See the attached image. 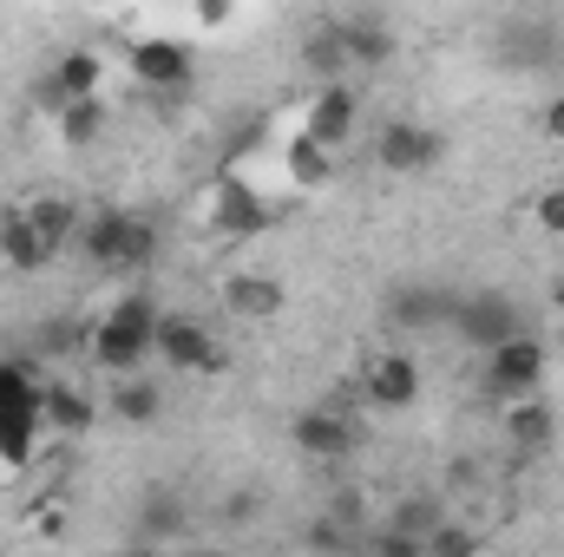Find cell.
<instances>
[{"label": "cell", "instance_id": "6da1fadb", "mask_svg": "<svg viewBox=\"0 0 564 557\" xmlns=\"http://www.w3.org/2000/svg\"><path fill=\"white\" fill-rule=\"evenodd\" d=\"M151 341H158V302H151V295H126V302H112V308L93 321L86 354H93L106 374H132L144 354H151Z\"/></svg>", "mask_w": 564, "mask_h": 557}, {"label": "cell", "instance_id": "7a4b0ae2", "mask_svg": "<svg viewBox=\"0 0 564 557\" xmlns=\"http://www.w3.org/2000/svg\"><path fill=\"white\" fill-rule=\"evenodd\" d=\"M79 250L93 270H144L158 256V223L139 210H99V217H86Z\"/></svg>", "mask_w": 564, "mask_h": 557}, {"label": "cell", "instance_id": "3957f363", "mask_svg": "<svg viewBox=\"0 0 564 557\" xmlns=\"http://www.w3.org/2000/svg\"><path fill=\"white\" fill-rule=\"evenodd\" d=\"M197 223H204L210 237H224V243H243V237L270 230V204H263V190H250L243 177H217V184H204V197H197Z\"/></svg>", "mask_w": 564, "mask_h": 557}, {"label": "cell", "instance_id": "277c9868", "mask_svg": "<svg viewBox=\"0 0 564 557\" xmlns=\"http://www.w3.org/2000/svg\"><path fill=\"white\" fill-rule=\"evenodd\" d=\"M466 348H499L506 335H519L525 328V315H519V302L506 295V288H459V302H453V321H446Z\"/></svg>", "mask_w": 564, "mask_h": 557}, {"label": "cell", "instance_id": "5b68a950", "mask_svg": "<svg viewBox=\"0 0 564 557\" xmlns=\"http://www.w3.org/2000/svg\"><path fill=\"white\" fill-rule=\"evenodd\" d=\"M545 387V341L539 335H506L499 348H486V374H479V394L486 401H512V394H532Z\"/></svg>", "mask_w": 564, "mask_h": 557}, {"label": "cell", "instance_id": "8992f818", "mask_svg": "<svg viewBox=\"0 0 564 557\" xmlns=\"http://www.w3.org/2000/svg\"><path fill=\"white\" fill-rule=\"evenodd\" d=\"M126 73L139 79L144 92H184L197 79V53L177 33H144V40L126 46Z\"/></svg>", "mask_w": 564, "mask_h": 557}, {"label": "cell", "instance_id": "52a82bcc", "mask_svg": "<svg viewBox=\"0 0 564 557\" xmlns=\"http://www.w3.org/2000/svg\"><path fill=\"white\" fill-rule=\"evenodd\" d=\"M151 354L171 361L177 374H217V368H224V348H217V335H210L197 315H158Z\"/></svg>", "mask_w": 564, "mask_h": 557}, {"label": "cell", "instance_id": "ba28073f", "mask_svg": "<svg viewBox=\"0 0 564 557\" xmlns=\"http://www.w3.org/2000/svg\"><path fill=\"white\" fill-rule=\"evenodd\" d=\"M440 151H446V139H440L433 125H421V119H388V125L375 132V164H381V171H394V177L433 171V164H440Z\"/></svg>", "mask_w": 564, "mask_h": 557}, {"label": "cell", "instance_id": "9c48e42d", "mask_svg": "<svg viewBox=\"0 0 564 557\" xmlns=\"http://www.w3.org/2000/svg\"><path fill=\"white\" fill-rule=\"evenodd\" d=\"M453 302H459V288H446V282H394L381 295V315L394 328H408V335H426V328L453 321Z\"/></svg>", "mask_w": 564, "mask_h": 557}, {"label": "cell", "instance_id": "30bf717a", "mask_svg": "<svg viewBox=\"0 0 564 557\" xmlns=\"http://www.w3.org/2000/svg\"><path fill=\"white\" fill-rule=\"evenodd\" d=\"M499 439L512 446V452H552V439H558V407L545 401V387H532V394H512V401H499Z\"/></svg>", "mask_w": 564, "mask_h": 557}, {"label": "cell", "instance_id": "8fae6325", "mask_svg": "<svg viewBox=\"0 0 564 557\" xmlns=\"http://www.w3.org/2000/svg\"><path fill=\"white\" fill-rule=\"evenodd\" d=\"M355 125H361V92H355L348 79L315 86V99H308V112H302V139L341 151V144L355 139Z\"/></svg>", "mask_w": 564, "mask_h": 557}, {"label": "cell", "instance_id": "7c38bea8", "mask_svg": "<svg viewBox=\"0 0 564 557\" xmlns=\"http://www.w3.org/2000/svg\"><path fill=\"white\" fill-rule=\"evenodd\" d=\"M295 452H308L315 466H341L348 452H355V419H348V407H328V401H315L308 414H295Z\"/></svg>", "mask_w": 564, "mask_h": 557}, {"label": "cell", "instance_id": "4fadbf2b", "mask_svg": "<svg viewBox=\"0 0 564 557\" xmlns=\"http://www.w3.org/2000/svg\"><path fill=\"white\" fill-rule=\"evenodd\" d=\"M361 401L381 407V414H408L421 401V368L401 354V348H381L368 368H361Z\"/></svg>", "mask_w": 564, "mask_h": 557}, {"label": "cell", "instance_id": "5bb4252c", "mask_svg": "<svg viewBox=\"0 0 564 557\" xmlns=\"http://www.w3.org/2000/svg\"><path fill=\"white\" fill-rule=\"evenodd\" d=\"M217 295H224V308H230L237 321H276L282 308H289V288H282V276H270V270H230Z\"/></svg>", "mask_w": 564, "mask_h": 557}, {"label": "cell", "instance_id": "9a60e30c", "mask_svg": "<svg viewBox=\"0 0 564 557\" xmlns=\"http://www.w3.org/2000/svg\"><path fill=\"white\" fill-rule=\"evenodd\" d=\"M106 86V59L93 46H73L46 79H40V106H66V99H93Z\"/></svg>", "mask_w": 564, "mask_h": 557}, {"label": "cell", "instance_id": "2e32d148", "mask_svg": "<svg viewBox=\"0 0 564 557\" xmlns=\"http://www.w3.org/2000/svg\"><path fill=\"white\" fill-rule=\"evenodd\" d=\"M53 256H59V250L40 237V223H33L20 204H13V210H0V263H7V270L33 276V270H46Z\"/></svg>", "mask_w": 564, "mask_h": 557}, {"label": "cell", "instance_id": "e0dca14e", "mask_svg": "<svg viewBox=\"0 0 564 557\" xmlns=\"http://www.w3.org/2000/svg\"><path fill=\"white\" fill-rule=\"evenodd\" d=\"M20 210L40 223V237H46L53 250L79 243V230H86V210H79V197H66V190H40V197H26Z\"/></svg>", "mask_w": 564, "mask_h": 557}, {"label": "cell", "instance_id": "ac0fdd59", "mask_svg": "<svg viewBox=\"0 0 564 557\" xmlns=\"http://www.w3.org/2000/svg\"><path fill=\"white\" fill-rule=\"evenodd\" d=\"M302 66H308V79H315V86H328V79H348V73H355L348 40H341V20H322V26L302 40Z\"/></svg>", "mask_w": 564, "mask_h": 557}, {"label": "cell", "instance_id": "d6986e66", "mask_svg": "<svg viewBox=\"0 0 564 557\" xmlns=\"http://www.w3.org/2000/svg\"><path fill=\"white\" fill-rule=\"evenodd\" d=\"M341 40H348V59H355L361 73L394 59V33H388L381 13H341Z\"/></svg>", "mask_w": 564, "mask_h": 557}, {"label": "cell", "instance_id": "ffe728a7", "mask_svg": "<svg viewBox=\"0 0 564 557\" xmlns=\"http://www.w3.org/2000/svg\"><path fill=\"white\" fill-rule=\"evenodd\" d=\"M86 341H93V321H79V315H46V321L26 335V354H33V361H66V354H86Z\"/></svg>", "mask_w": 564, "mask_h": 557}, {"label": "cell", "instance_id": "44dd1931", "mask_svg": "<svg viewBox=\"0 0 564 557\" xmlns=\"http://www.w3.org/2000/svg\"><path fill=\"white\" fill-rule=\"evenodd\" d=\"M106 407H112V419H126V426H151V419L164 414V394H158V381H144L139 368H132V374H112Z\"/></svg>", "mask_w": 564, "mask_h": 557}, {"label": "cell", "instance_id": "7402d4cb", "mask_svg": "<svg viewBox=\"0 0 564 557\" xmlns=\"http://www.w3.org/2000/svg\"><path fill=\"white\" fill-rule=\"evenodd\" d=\"M93 394H79V387H66V381H53V387H40V419L53 426V433H86L93 426Z\"/></svg>", "mask_w": 564, "mask_h": 557}, {"label": "cell", "instance_id": "603a6c76", "mask_svg": "<svg viewBox=\"0 0 564 557\" xmlns=\"http://www.w3.org/2000/svg\"><path fill=\"white\" fill-rule=\"evenodd\" d=\"M328 171H335V151H328V144L302 139V132H295V139H282V177H289L295 190H315Z\"/></svg>", "mask_w": 564, "mask_h": 557}, {"label": "cell", "instance_id": "cb8c5ba5", "mask_svg": "<svg viewBox=\"0 0 564 557\" xmlns=\"http://www.w3.org/2000/svg\"><path fill=\"white\" fill-rule=\"evenodd\" d=\"M440 518H446V499H440V492H408V499L388 505V525L408 532V538H421V545H426V532H433Z\"/></svg>", "mask_w": 564, "mask_h": 557}, {"label": "cell", "instance_id": "d4e9b609", "mask_svg": "<svg viewBox=\"0 0 564 557\" xmlns=\"http://www.w3.org/2000/svg\"><path fill=\"white\" fill-rule=\"evenodd\" d=\"M53 119H59V139L66 144H93L99 132H106V99L93 92V99H66V106H53Z\"/></svg>", "mask_w": 564, "mask_h": 557}, {"label": "cell", "instance_id": "484cf974", "mask_svg": "<svg viewBox=\"0 0 564 557\" xmlns=\"http://www.w3.org/2000/svg\"><path fill=\"white\" fill-rule=\"evenodd\" d=\"M184 532V499H171V492H151L139 505V538L144 545H164V538H177Z\"/></svg>", "mask_w": 564, "mask_h": 557}, {"label": "cell", "instance_id": "4316f807", "mask_svg": "<svg viewBox=\"0 0 564 557\" xmlns=\"http://www.w3.org/2000/svg\"><path fill=\"white\" fill-rule=\"evenodd\" d=\"M0 407H40L33 354H7V361H0Z\"/></svg>", "mask_w": 564, "mask_h": 557}, {"label": "cell", "instance_id": "83f0119b", "mask_svg": "<svg viewBox=\"0 0 564 557\" xmlns=\"http://www.w3.org/2000/svg\"><path fill=\"white\" fill-rule=\"evenodd\" d=\"M466 551H479V532H473V525L440 518V525L426 532V557H466Z\"/></svg>", "mask_w": 564, "mask_h": 557}, {"label": "cell", "instance_id": "f1b7e54d", "mask_svg": "<svg viewBox=\"0 0 564 557\" xmlns=\"http://www.w3.org/2000/svg\"><path fill=\"white\" fill-rule=\"evenodd\" d=\"M552 53V26H512L506 33V59H545Z\"/></svg>", "mask_w": 564, "mask_h": 557}, {"label": "cell", "instance_id": "f546056e", "mask_svg": "<svg viewBox=\"0 0 564 557\" xmlns=\"http://www.w3.org/2000/svg\"><path fill=\"white\" fill-rule=\"evenodd\" d=\"M302 538H308L315 551H348V545H361V532H348V525H341V518H328V512H322Z\"/></svg>", "mask_w": 564, "mask_h": 557}, {"label": "cell", "instance_id": "4dcf8cb0", "mask_svg": "<svg viewBox=\"0 0 564 557\" xmlns=\"http://www.w3.org/2000/svg\"><path fill=\"white\" fill-rule=\"evenodd\" d=\"M532 223H539L545 237H558V243H564V184H552V190H539V197H532Z\"/></svg>", "mask_w": 564, "mask_h": 557}, {"label": "cell", "instance_id": "1f68e13d", "mask_svg": "<svg viewBox=\"0 0 564 557\" xmlns=\"http://www.w3.org/2000/svg\"><path fill=\"white\" fill-rule=\"evenodd\" d=\"M328 518H341L348 532H361V518H368V499H361V492H335V499H328Z\"/></svg>", "mask_w": 564, "mask_h": 557}, {"label": "cell", "instance_id": "d6a6232c", "mask_svg": "<svg viewBox=\"0 0 564 557\" xmlns=\"http://www.w3.org/2000/svg\"><path fill=\"white\" fill-rule=\"evenodd\" d=\"M545 139L564 144V99H552V106H545Z\"/></svg>", "mask_w": 564, "mask_h": 557}]
</instances>
